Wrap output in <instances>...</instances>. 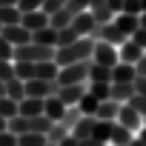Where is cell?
<instances>
[{
    "label": "cell",
    "instance_id": "obj_52",
    "mask_svg": "<svg viewBox=\"0 0 146 146\" xmlns=\"http://www.w3.org/2000/svg\"><path fill=\"white\" fill-rule=\"evenodd\" d=\"M137 137H143V140H146V123H143V129L137 132Z\"/></svg>",
    "mask_w": 146,
    "mask_h": 146
},
{
    "label": "cell",
    "instance_id": "obj_22",
    "mask_svg": "<svg viewBox=\"0 0 146 146\" xmlns=\"http://www.w3.org/2000/svg\"><path fill=\"white\" fill-rule=\"evenodd\" d=\"M115 123H117V120H100V117H98V123H95V132H92V137H98V140L109 143V140H112V132H115Z\"/></svg>",
    "mask_w": 146,
    "mask_h": 146
},
{
    "label": "cell",
    "instance_id": "obj_12",
    "mask_svg": "<svg viewBox=\"0 0 146 146\" xmlns=\"http://www.w3.org/2000/svg\"><path fill=\"white\" fill-rule=\"evenodd\" d=\"M137 80V69H135V63H117L115 69H112V83H135Z\"/></svg>",
    "mask_w": 146,
    "mask_h": 146
},
{
    "label": "cell",
    "instance_id": "obj_29",
    "mask_svg": "<svg viewBox=\"0 0 146 146\" xmlns=\"http://www.w3.org/2000/svg\"><path fill=\"white\" fill-rule=\"evenodd\" d=\"M0 115H3V117H15V115H20V103L12 100L9 95H3V98H0Z\"/></svg>",
    "mask_w": 146,
    "mask_h": 146
},
{
    "label": "cell",
    "instance_id": "obj_26",
    "mask_svg": "<svg viewBox=\"0 0 146 146\" xmlns=\"http://www.w3.org/2000/svg\"><path fill=\"white\" fill-rule=\"evenodd\" d=\"M20 20H23V12L17 6H3V9H0V23H3V26H15Z\"/></svg>",
    "mask_w": 146,
    "mask_h": 146
},
{
    "label": "cell",
    "instance_id": "obj_43",
    "mask_svg": "<svg viewBox=\"0 0 146 146\" xmlns=\"http://www.w3.org/2000/svg\"><path fill=\"white\" fill-rule=\"evenodd\" d=\"M135 92L146 98V75H137V80H135Z\"/></svg>",
    "mask_w": 146,
    "mask_h": 146
},
{
    "label": "cell",
    "instance_id": "obj_24",
    "mask_svg": "<svg viewBox=\"0 0 146 146\" xmlns=\"http://www.w3.org/2000/svg\"><path fill=\"white\" fill-rule=\"evenodd\" d=\"M89 83H112V69H109V66H100V63H92V69H89Z\"/></svg>",
    "mask_w": 146,
    "mask_h": 146
},
{
    "label": "cell",
    "instance_id": "obj_42",
    "mask_svg": "<svg viewBox=\"0 0 146 146\" xmlns=\"http://www.w3.org/2000/svg\"><path fill=\"white\" fill-rule=\"evenodd\" d=\"M132 40H135V43H137V46H143V49H146V29H143V26H140V29H137V32H135V35H132Z\"/></svg>",
    "mask_w": 146,
    "mask_h": 146
},
{
    "label": "cell",
    "instance_id": "obj_25",
    "mask_svg": "<svg viewBox=\"0 0 146 146\" xmlns=\"http://www.w3.org/2000/svg\"><path fill=\"white\" fill-rule=\"evenodd\" d=\"M6 95L12 98V100H23L26 98V80H20V78H12V80H6Z\"/></svg>",
    "mask_w": 146,
    "mask_h": 146
},
{
    "label": "cell",
    "instance_id": "obj_55",
    "mask_svg": "<svg viewBox=\"0 0 146 146\" xmlns=\"http://www.w3.org/2000/svg\"><path fill=\"white\" fill-rule=\"evenodd\" d=\"M140 3H143V12H146V0H140Z\"/></svg>",
    "mask_w": 146,
    "mask_h": 146
},
{
    "label": "cell",
    "instance_id": "obj_27",
    "mask_svg": "<svg viewBox=\"0 0 146 146\" xmlns=\"http://www.w3.org/2000/svg\"><path fill=\"white\" fill-rule=\"evenodd\" d=\"M72 20H75V12H69L66 6L52 15V26H54V29H66V26H72Z\"/></svg>",
    "mask_w": 146,
    "mask_h": 146
},
{
    "label": "cell",
    "instance_id": "obj_28",
    "mask_svg": "<svg viewBox=\"0 0 146 146\" xmlns=\"http://www.w3.org/2000/svg\"><path fill=\"white\" fill-rule=\"evenodd\" d=\"M17 140H20V146H46L49 143V137L43 132H26V135H17Z\"/></svg>",
    "mask_w": 146,
    "mask_h": 146
},
{
    "label": "cell",
    "instance_id": "obj_18",
    "mask_svg": "<svg viewBox=\"0 0 146 146\" xmlns=\"http://www.w3.org/2000/svg\"><path fill=\"white\" fill-rule=\"evenodd\" d=\"M135 95H137V92H135V83H112V100L129 103Z\"/></svg>",
    "mask_w": 146,
    "mask_h": 146
},
{
    "label": "cell",
    "instance_id": "obj_14",
    "mask_svg": "<svg viewBox=\"0 0 146 146\" xmlns=\"http://www.w3.org/2000/svg\"><path fill=\"white\" fill-rule=\"evenodd\" d=\"M66 109H69V106H66L57 95H52V98H46V100H43V115H46V117H52L54 123H57V120H63Z\"/></svg>",
    "mask_w": 146,
    "mask_h": 146
},
{
    "label": "cell",
    "instance_id": "obj_10",
    "mask_svg": "<svg viewBox=\"0 0 146 146\" xmlns=\"http://www.w3.org/2000/svg\"><path fill=\"white\" fill-rule=\"evenodd\" d=\"M72 26H75V32H78L80 37H92V35H95V29H98V20H95V15H92V12H80V15H75Z\"/></svg>",
    "mask_w": 146,
    "mask_h": 146
},
{
    "label": "cell",
    "instance_id": "obj_16",
    "mask_svg": "<svg viewBox=\"0 0 146 146\" xmlns=\"http://www.w3.org/2000/svg\"><path fill=\"white\" fill-rule=\"evenodd\" d=\"M100 103L103 100H98L92 92H89V86H86V95L80 98V103H78V109H80V115H89V117H98V109H100Z\"/></svg>",
    "mask_w": 146,
    "mask_h": 146
},
{
    "label": "cell",
    "instance_id": "obj_21",
    "mask_svg": "<svg viewBox=\"0 0 146 146\" xmlns=\"http://www.w3.org/2000/svg\"><path fill=\"white\" fill-rule=\"evenodd\" d=\"M120 106H123V103H117V100H112V98H109V100H103V103H100V109H98V117H100V120H117V115H120Z\"/></svg>",
    "mask_w": 146,
    "mask_h": 146
},
{
    "label": "cell",
    "instance_id": "obj_38",
    "mask_svg": "<svg viewBox=\"0 0 146 146\" xmlns=\"http://www.w3.org/2000/svg\"><path fill=\"white\" fill-rule=\"evenodd\" d=\"M66 9H69V12H75V15L89 12V0H69V3H66Z\"/></svg>",
    "mask_w": 146,
    "mask_h": 146
},
{
    "label": "cell",
    "instance_id": "obj_7",
    "mask_svg": "<svg viewBox=\"0 0 146 146\" xmlns=\"http://www.w3.org/2000/svg\"><path fill=\"white\" fill-rule=\"evenodd\" d=\"M117 123H120V126H126V129H132V132L137 135V132L143 129L146 117H143V115H140L132 103H123V106H120V115H117Z\"/></svg>",
    "mask_w": 146,
    "mask_h": 146
},
{
    "label": "cell",
    "instance_id": "obj_5",
    "mask_svg": "<svg viewBox=\"0 0 146 146\" xmlns=\"http://www.w3.org/2000/svg\"><path fill=\"white\" fill-rule=\"evenodd\" d=\"M95 40H106V43H112V46H123L129 37L115 26V20L112 23H98V29H95V35H92Z\"/></svg>",
    "mask_w": 146,
    "mask_h": 146
},
{
    "label": "cell",
    "instance_id": "obj_46",
    "mask_svg": "<svg viewBox=\"0 0 146 146\" xmlns=\"http://www.w3.org/2000/svg\"><path fill=\"white\" fill-rule=\"evenodd\" d=\"M78 143H80V140H78L75 135H69V137H63V140H60V146H78Z\"/></svg>",
    "mask_w": 146,
    "mask_h": 146
},
{
    "label": "cell",
    "instance_id": "obj_11",
    "mask_svg": "<svg viewBox=\"0 0 146 146\" xmlns=\"http://www.w3.org/2000/svg\"><path fill=\"white\" fill-rule=\"evenodd\" d=\"M83 95H86V83H72V86H60V89H57V98H60L66 106H78Z\"/></svg>",
    "mask_w": 146,
    "mask_h": 146
},
{
    "label": "cell",
    "instance_id": "obj_33",
    "mask_svg": "<svg viewBox=\"0 0 146 146\" xmlns=\"http://www.w3.org/2000/svg\"><path fill=\"white\" fill-rule=\"evenodd\" d=\"M69 135H72V132H69L63 123H54V126L49 129V135H46V137H49L52 143H60V140H63V137H69Z\"/></svg>",
    "mask_w": 146,
    "mask_h": 146
},
{
    "label": "cell",
    "instance_id": "obj_51",
    "mask_svg": "<svg viewBox=\"0 0 146 146\" xmlns=\"http://www.w3.org/2000/svg\"><path fill=\"white\" fill-rule=\"evenodd\" d=\"M6 95V80H0V98Z\"/></svg>",
    "mask_w": 146,
    "mask_h": 146
},
{
    "label": "cell",
    "instance_id": "obj_2",
    "mask_svg": "<svg viewBox=\"0 0 146 146\" xmlns=\"http://www.w3.org/2000/svg\"><path fill=\"white\" fill-rule=\"evenodd\" d=\"M57 49L54 46H40V43H26V46H15V60H29V63H40V60H54Z\"/></svg>",
    "mask_w": 146,
    "mask_h": 146
},
{
    "label": "cell",
    "instance_id": "obj_36",
    "mask_svg": "<svg viewBox=\"0 0 146 146\" xmlns=\"http://www.w3.org/2000/svg\"><path fill=\"white\" fill-rule=\"evenodd\" d=\"M0 146H20V140H17V135L12 129H3L0 132Z\"/></svg>",
    "mask_w": 146,
    "mask_h": 146
},
{
    "label": "cell",
    "instance_id": "obj_34",
    "mask_svg": "<svg viewBox=\"0 0 146 146\" xmlns=\"http://www.w3.org/2000/svg\"><path fill=\"white\" fill-rule=\"evenodd\" d=\"M12 78H17L15 60H0V80H12Z\"/></svg>",
    "mask_w": 146,
    "mask_h": 146
},
{
    "label": "cell",
    "instance_id": "obj_32",
    "mask_svg": "<svg viewBox=\"0 0 146 146\" xmlns=\"http://www.w3.org/2000/svg\"><path fill=\"white\" fill-rule=\"evenodd\" d=\"M89 92L98 98V100H109L112 98V83H86Z\"/></svg>",
    "mask_w": 146,
    "mask_h": 146
},
{
    "label": "cell",
    "instance_id": "obj_23",
    "mask_svg": "<svg viewBox=\"0 0 146 146\" xmlns=\"http://www.w3.org/2000/svg\"><path fill=\"white\" fill-rule=\"evenodd\" d=\"M135 140V132L132 129H126V126H120V123H115V132H112V146H129Z\"/></svg>",
    "mask_w": 146,
    "mask_h": 146
},
{
    "label": "cell",
    "instance_id": "obj_35",
    "mask_svg": "<svg viewBox=\"0 0 146 146\" xmlns=\"http://www.w3.org/2000/svg\"><path fill=\"white\" fill-rule=\"evenodd\" d=\"M0 60H15V46L0 35Z\"/></svg>",
    "mask_w": 146,
    "mask_h": 146
},
{
    "label": "cell",
    "instance_id": "obj_50",
    "mask_svg": "<svg viewBox=\"0 0 146 146\" xmlns=\"http://www.w3.org/2000/svg\"><path fill=\"white\" fill-rule=\"evenodd\" d=\"M3 6H17V0H0V9Z\"/></svg>",
    "mask_w": 146,
    "mask_h": 146
},
{
    "label": "cell",
    "instance_id": "obj_48",
    "mask_svg": "<svg viewBox=\"0 0 146 146\" xmlns=\"http://www.w3.org/2000/svg\"><path fill=\"white\" fill-rule=\"evenodd\" d=\"M129 146H146V140H143V137H137V135H135V140H132V143H129Z\"/></svg>",
    "mask_w": 146,
    "mask_h": 146
},
{
    "label": "cell",
    "instance_id": "obj_8",
    "mask_svg": "<svg viewBox=\"0 0 146 146\" xmlns=\"http://www.w3.org/2000/svg\"><path fill=\"white\" fill-rule=\"evenodd\" d=\"M3 35L12 46H26V43H32V32L23 26V23H15V26H3Z\"/></svg>",
    "mask_w": 146,
    "mask_h": 146
},
{
    "label": "cell",
    "instance_id": "obj_47",
    "mask_svg": "<svg viewBox=\"0 0 146 146\" xmlns=\"http://www.w3.org/2000/svg\"><path fill=\"white\" fill-rule=\"evenodd\" d=\"M135 69H137V75H146V54H143V57L135 63Z\"/></svg>",
    "mask_w": 146,
    "mask_h": 146
},
{
    "label": "cell",
    "instance_id": "obj_31",
    "mask_svg": "<svg viewBox=\"0 0 146 146\" xmlns=\"http://www.w3.org/2000/svg\"><path fill=\"white\" fill-rule=\"evenodd\" d=\"M80 117H83V115H80V109H78V106H69V109H66V115H63V120H57V123H63V126L72 132V129L78 126V120H80Z\"/></svg>",
    "mask_w": 146,
    "mask_h": 146
},
{
    "label": "cell",
    "instance_id": "obj_9",
    "mask_svg": "<svg viewBox=\"0 0 146 146\" xmlns=\"http://www.w3.org/2000/svg\"><path fill=\"white\" fill-rule=\"evenodd\" d=\"M29 32H37V29H46L52 26V15L43 12V9H35V12H23V20H20Z\"/></svg>",
    "mask_w": 146,
    "mask_h": 146
},
{
    "label": "cell",
    "instance_id": "obj_30",
    "mask_svg": "<svg viewBox=\"0 0 146 146\" xmlns=\"http://www.w3.org/2000/svg\"><path fill=\"white\" fill-rule=\"evenodd\" d=\"M75 40H80V35L75 32V26L57 29V49H60V46H69V43H75Z\"/></svg>",
    "mask_w": 146,
    "mask_h": 146
},
{
    "label": "cell",
    "instance_id": "obj_1",
    "mask_svg": "<svg viewBox=\"0 0 146 146\" xmlns=\"http://www.w3.org/2000/svg\"><path fill=\"white\" fill-rule=\"evenodd\" d=\"M92 54H95V37H80L69 46H60L54 60H57V66H72V63L92 60Z\"/></svg>",
    "mask_w": 146,
    "mask_h": 146
},
{
    "label": "cell",
    "instance_id": "obj_6",
    "mask_svg": "<svg viewBox=\"0 0 146 146\" xmlns=\"http://www.w3.org/2000/svg\"><path fill=\"white\" fill-rule=\"evenodd\" d=\"M57 89H60L57 80H26V98H40V100H46V98L57 95Z\"/></svg>",
    "mask_w": 146,
    "mask_h": 146
},
{
    "label": "cell",
    "instance_id": "obj_53",
    "mask_svg": "<svg viewBox=\"0 0 146 146\" xmlns=\"http://www.w3.org/2000/svg\"><path fill=\"white\" fill-rule=\"evenodd\" d=\"M140 26H143V29H146V12H143V15H140Z\"/></svg>",
    "mask_w": 146,
    "mask_h": 146
},
{
    "label": "cell",
    "instance_id": "obj_20",
    "mask_svg": "<svg viewBox=\"0 0 146 146\" xmlns=\"http://www.w3.org/2000/svg\"><path fill=\"white\" fill-rule=\"evenodd\" d=\"M20 115H23V117L43 115V100H40V98H23V100H20Z\"/></svg>",
    "mask_w": 146,
    "mask_h": 146
},
{
    "label": "cell",
    "instance_id": "obj_41",
    "mask_svg": "<svg viewBox=\"0 0 146 146\" xmlns=\"http://www.w3.org/2000/svg\"><path fill=\"white\" fill-rule=\"evenodd\" d=\"M129 103H132V106H135V109H137V112H140V115L146 117V98H143V95H135V98H132Z\"/></svg>",
    "mask_w": 146,
    "mask_h": 146
},
{
    "label": "cell",
    "instance_id": "obj_39",
    "mask_svg": "<svg viewBox=\"0 0 146 146\" xmlns=\"http://www.w3.org/2000/svg\"><path fill=\"white\" fill-rule=\"evenodd\" d=\"M123 12H129V15H143V3H140V0H123Z\"/></svg>",
    "mask_w": 146,
    "mask_h": 146
},
{
    "label": "cell",
    "instance_id": "obj_4",
    "mask_svg": "<svg viewBox=\"0 0 146 146\" xmlns=\"http://www.w3.org/2000/svg\"><path fill=\"white\" fill-rule=\"evenodd\" d=\"M92 63H100V66H109L115 69L120 63V46H112L106 40H95V54H92Z\"/></svg>",
    "mask_w": 146,
    "mask_h": 146
},
{
    "label": "cell",
    "instance_id": "obj_54",
    "mask_svg": "<svg viewBox=\"0 0 146 146\" xmlns=\"http://www.w3.org/2000/svg\"><path fill=\"white\" fill-rule=\"evenodd\" d=\"M46 146H60V143H52V140H49V143H46Z\"/></svg>",
    "mask_w": 146,
    "mask_h": 146
},
{
    "label": "cell",
    "instance_id": "obj_13",
    "mask_svg": "<svg viewBox=\"0 0 146 146\" xmlns=\"http://www.w3.org/2000/svg\"><path fill=\"white\" fill-rule=\"evenodd\" d=\"M115 26L126 35V37H132L137 29H140V15H129V12H120L117 17H115Z\"/></svg>",
    "mask_w": 146,
    "mask_h": 146
},
{
    "label": "cell",
    "instance_id": "obj_44",
    "mask_svg": "<svg viewBox=\"0 0 146 146\" xmlns=\"http://www.w3.org/2000/svg\"><path fill=\"white\" fill-rule=\"evenodd\" d=\"M78 146H109V143H103V140H98V137H83Z\"/></svg>",
    "mask_w": 146,
    "mask_h": 146
},
{
    "label": "cell",
    "instance_id": "obj_49",
    "mask_svg": "<svg viewBox=\"0 0 146 146\" xmlns=\"http://www.w3.org/2000/svg\"><path fill=\"white\" fill-rule=\"evenodd\" d=\"M3 129H9V117H3V115H0V132H3Z\"/></svg>",
    "mask_w": 146,
    "mask_h": 146
},
{
    "label": "cell",
    "instance_id": "obj_57",
    "mask_svg": "<svg viewBox=\"0 0 146 146\" xmlns=\"http://www.w3.org/2000/svg\"><path fill=\"white\" fill-rule=\"evenodd\" d=\"M109 146H112V143H109Z\"/></svg>",
    "mask_w": 146,
    "mask_h": 146
},
{
    "label": "cell",
    "instance_id": "obj_37",
    "mask_svg": "<svg viewBox=\"0 0 146 146\" xmlns=\"http://www.w3.org/2000/svg\"><path fill=\"white\" fill-rule=\"evenodd\" d=\"M46 0H17V9L20 12H35V9H43Z\"/></svg>",
    "mask_w": 146,
    "mask_h": 146
},
{
    "label": "cell",
    "instance_id": "obj_56",
    "mask_svg": "<svg viewBox=\"0 0 146 146\" xmlns=\"http://www.w3.org/2000/svg\"><path fill=\"white\" fill-rule=\"evenodd\" d=\"M0 32H3V23H0Z\"/></svg>",
    "mask_w": 146,
    "mask_h": 146
},
{
    "label": "cell",
    "instance_id": "obj_19",
    "mask_svg": "<svg viewBox=\"0 0 146 146\" xmlns=\"http://www.w3.org/2000/svg\"><path fill=\"white\" fill-rule=\"evenodd\" d=\"M95 123H98V117H89V115H83V117L78 120V126L72 129V135H75L78 140H83V137H92V132H95Z\"/></svg>",
    "mask_w": 146,
    "mask_h": 146
},
{
    "label": "cell",
    "instance_id": "obj_17",
    "mask_svg": "<svg viewBox=\"0 0 146 146\" xmlns=\"http://www.w3.org/2000/svg\"><path fill=\"white\" fill-rule=\"evenodd\" d=\"M32 40L40 43V46H54V49H57V29H54V26L37 29V32H32Z\"/></svg>",
    "mask_w": 146,
    "mask_h": 146
},
{
    "label": "cell",
    "instance_id": "obj_15",
    "mask_svg": "<svg viewBox=\"0 0 146 146\" xmlns=\"http://www.w3.org/2000/svg\"><path fill=\"white\" fill-rule=\"evenodd\" d=\"M143 54H146V49H143V46H137L132 37L120 46V60H123V63H137Z\"/></svg>",
    "mask_w": 146,
    "mask_h": 146
},
{
    "label": "cell",
    "instance_id": "obj_3",
    "mask_svg": "<svg viewBox=\"0 0 146 146\" xmlns=\"http://www.w3.org/2000/svg\"><path fill=\"white\" fill-rule=\"evenodd\" d=\"M89 69H92V60L72 63V66H60L57 83H60V86H72V83H89Z\"/></svg>",
    "mask_w": 146,
    "mask_h": 146
},
{
    "label": "cell",
    "instance_id": "obj_40",
    "mask_svg": "<svg viewBox=\"0 0 146 146\" xmlns=\"http://www.w3.org/2000/svg\"><path fill=\"white\" fill-rule=\"evenodd\" d=\"M69 3V0H46V3H43V12H49V15H54L57 9H63Z\"/></svg>",
    "mask_w": 146,
    "mask_h": 146
},
{
    "label": "cell",
    "instance_id": "obj_45",
    "mask_svg": "<svg viewBox=\"0 0 146 146\" xmlns=\"http://www.w3.org/2000/svg\"><path fill=\"white\" fill-rule=\"evenodd\" d=\"M106 3H109V9L115 12V17H117V15L123 12V0H106Z\"/></svg>",
    "mask_w": 146,
    "mask_h": 146
}]
</instances>
